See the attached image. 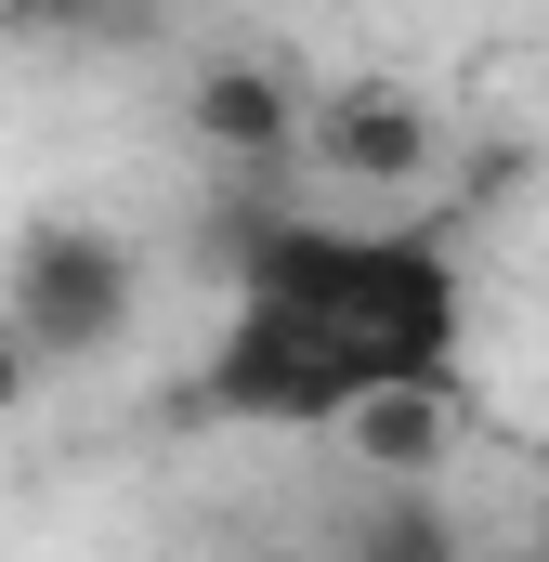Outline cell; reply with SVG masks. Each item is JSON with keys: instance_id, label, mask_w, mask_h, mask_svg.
I'll return each instance as SVG.
<instances>
[{"instance_id": "277c9868", "label": "cell", "mask_w": 549, "mask_h": 562, "mask_svg": "<svg viewBox=\"0 0 549 562\" xmlns=\"http://www.w3.org/2000/svg\"><path fill=\"white\" fill-rule=\"evenodd\" d=\"M314 431H327L367 484H445V471L471 458V393H458V367H418V380H367V393H340Z\"/></svg>"}, {"instance_id": "30bf717a", "label": "cell", "mask_w": 549, "mask_h": 562, "mask_svg": "<svg viewBox=\"0 0 549 562\" xmlns=\"http://www.w3.org/2000/svg\"><path fill=\"white\" fill-rule=\"evenodd\" d=\"M249 562H314V550H249Z\"/></svg>"}, {"instance_id": "9c48e42d", "label": "cell", "mask_w": 549, "mask_h": 562, "mask_svg": "<svg viewBox=\"0 0 549 562\" xmlns=\"http://www.w3.org/2000/svg\"><path fill=\"white\" fill-rule=\"evenodd\" d=\"M471 562H549V550H537V537H524V550H471Z\"/></svg>"}, {"instance_id": "ba28073f", "label": "cell", "mask_w": 549, "mask_h": 562, "mask_svg": "<svg viewBox=\"0 0 549 562\" xmlns=\"http://www.w3.org/2000/svg\"><path fill=\"white\" fill-rule=\"evenodd\" d=\"M40 380H53V367H40V353L13 340V314H0V419H26V406H40Z\"/></svg>"}, {"instance_id": "3957f363", "label": "cell", "mask_w": 549, "mask_h": 562, "mask_svg": "<svg viewBox=\"0 0 549 562\" xmlns=\"http://www.w3.org/2000/svg\"><path fill=\"white\" fill-rule=\"evenodd\" d=\"M301 170L327 196H418L445 170V105L418 79H380V66L367 79H327L301 105Z\"/></svg>"}, {"instance_id": "8992f818", "label": "cell", "mask_w": 549, "mask_h": 562, "mask_svg": "<svg viewBox=\"0 0 549 562\" xmlns=\"http://www.w3.org/2000/svg\"><path fill=\"white\" fill-rule=\"evenodd\" d=\"M484 537L458 524V497L445 484H367V510H354V537L327 562H471Z\"/></svg>"}, {"instance_id": "52a82bcc", "label": "cell", "mask_w": 549, "mask_h": 562, "mask_svg": "<svg viewBox=\"0 0 549 562\" xmlns=\"http://www.w3.org/2000/svg\"><path fill=\"white\" fill-rule=\"evenodd\" d=\"M144 13L157 0H0V26H53V40H105V53L132 40Z\"/></svg>"}, {"instance_id": "5b68a950", "label": "cell", "mask_w": 549, "mask_h": 562, "mask_svg": "<svg viewBox=\"0 0 549 562\" xmlns=\"http://www.w3.org/2000/svg\"><path fill=\"white\" fill-rule=\"evenodd\" d=\"M301 66L288 53H197L183 66V132L210 144V157H236V170H274V157H301Z\"/></svg>"}, {"instance_id": "7a4b0ae2", "label": "cell", "mask_w": 549, "mask_h": 562, "mask_svg": "<svg viewBox=\"0 0 549 562\" xmlns=\"http://www.w3.org/2000/svg\"><path fill=\"white\" fill-rule=\"evenodd\" d=\"M0 314H13V340H26L40 367H92V353H119L132 314H144L132 236H105V223H26L13 262H0Z\"/></svg>"}, {"instance_id": "6da1fadb", "label": "cell", "mask_w": 549, "mask_h": 562, "mask_svg": "<svg viewBox=\"0 0 549 562\" xmlns=\"http://www.w3.org/2000/svg\"><path fill=\"white\" fill-rule=\"evenodd\" d=\"M249 301L354 340L367 367H445L458 353V276L445 249H380V236H327V223H262L249 236Z\"/></svg>"}]
</instances>
